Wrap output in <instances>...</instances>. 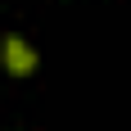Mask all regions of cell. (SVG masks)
<instances>
[{"label":"cell","mask_w":131,"mask_h":131,"mask_svg":"<svg viewBox=\"0 0 131 131\" xmlns=\"http://www.w3.org/2000/svg\"><path fill=\"white\" fill-rule=\"evenodd\" d=\"M0 63H5V72L9 77H32L36 72V50L27 45L23 36H0Z\"/></svg>","instance_id":"cell-1"}]
</instances>
